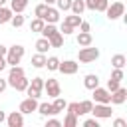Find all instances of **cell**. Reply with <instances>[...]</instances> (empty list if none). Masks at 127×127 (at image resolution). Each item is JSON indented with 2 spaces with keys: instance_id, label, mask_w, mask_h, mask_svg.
<instances>
[{
  "instance_id": "cell-21",
  "label": "cell",
  "mask_w": 127,
  "mask_h": 127,
  "mask_svg": "<svg viewBox=\"0 0 127 127\" xmlns=\"http://www.w3.org/2000/svg\"><path fill=\"white\" fill-rule=\"evenodd\" d=\"M69 10H71V14H77V16H81V12L85 10V2H83V0H71V6H69Z\"/></svg>"
},
{
  "instance_id": "cell-33",
  "label": "cell",
  "mask_w": 127,
  "mask_h": 127,
  "mask_svg": "<svg viewBox=\"0 0 127 127\" xmlns=\"http://www.w3.org/2000/svg\"><path fill=\"white\" fill-rule=\"evenodd\" d=\"M69 6H71V0H56V8L60 12H67Z\"/></svg>"
},
{
  "instance_id": "cell-18",
  "label": "cell",
  "mask_w": 127,
  "mask_h": 127,
  "mask_svg": "<svg viewBox=\"0 0 127 127\" xmlns=\"http://www.w3.org/2000/svg\"><path fill=\"white\" fill-rule=\"evenodd\" d=\"M83 85H85L87 89H93V87L99 85V77H97L95 73H87V75L83 77Z\"/></svg>"
},
{
  "instance_id": "cell-44",
  "label": "cell",
  "mask_w": 127,
  "mask_h": 127,
  "mask_svg": "<svg viewBox=\"0 0 127 127\" xmlns=\"http://www.w3.org/2000/svg\"><path fill=\"white\" fill-rule=\"evenodd\" d=\"M6 67H8V64H6V58H4V56H0V73H2Z\"/></svg>"
},
{
  "instance_id": "cell-38",
  "label": "cell",
  "mask_w": 127,
  "mask_h": 127,
  "mask_svg": "<svg viewBox=\"0 0 127 127\" xmlns=\"http://www.w3.org/2000/svg\"><path fill=\"white\" fill-rule=\"evenodd\" d=\"M46 127H62V121H60V119H56V117L52 115V117L46 121Z\"/></svg>"
},
{
  "instance_id": "cell-23",
  "label": "cell",
  "mask_w": 127,
  "mask_h": 127,
  "mask_svg": "<svg viewBox=\"0 0 127 127\" xmlns=\"http://www.w3.org/2000/svg\"><path fill=\"white\" fill-rule=\"evenodd\" d=\"M79 22H81V16H77V14L64 16V24H67V26H71V28H77V26H79Z\"/></svg>"
},
{
  "instance_id": "cell-36",
  "label": "cell",
  "mask_w": 127,
  "mask_h": 127,
  "mask_svg": "<svg viewBox=\"0 0 127 127\" xmlns=\"http://www.w3.org/2000/svg\"><path fill=\"white\" fill-rule=\"evenodd\" d=\"M83 127H99V119L97 117H89L83 121Z\"/></svg>"
},
{
  "instance_id": "cell-5",
  "label": "cell",
  "mask_w": 127,
  "mask_h": 127,
  "mask_svg": "<svg viewBox=\"0 0 127 127\" xmlns=\"http://www.w3.org/2000/svg\"><path fill=\"white\" fill-rule=\"evenodd\" d=\"M44 91L48 93V97H58V95H62V87H60V81L58 79H44Z\"/></svg>"
},
{
  "instance_id": "cell-17",
  "label": "cell",
  "mask_w": 127,
  "mask_h": 127,
  "mask_svg": "<svg viewBox=\"0 0 127 127\" xmlns=\"http://www.w3.org/2000/svg\"><path fill=\"white\" fill-rule=\"evenodd\" d=\"M48 42H50L52 48H62V46H64V36H62V32H60V30L54 32V34L48 38Z\"/></svg>"
},
{
  "instance_id": "cell-19",
  "label": "cell",
  "mask_w": 127,
  "mask_h": 127,
  "mask_svg": "<svg viewBox=\"0 0 127 127\" xmlns=\"http://www.w3.org/2000/svg\"><path fill=\"white\" fill-rule=\"evenodd\" d=\"M32 65H34L36 69H42V67L46 65V54H40V52L34 54V56H32Z\"/></svg>"
},
{
  "instance_id": "cell-35",
  "label": "cell",
  "mask_w": 127,
  "mask_h": 127,
  "mask_svg": "<svg viewBox=\"0 0 127 127\" xmlns=\"http://www.w3.org/2000/svg\"><path fill=\"white\" fill-rule=\"evenodd\" d=\"M46 8H48V4H44V2H42V4H38V6L34 8L36 18H42V16H44V12H46Z\"/></svg>"
},
{
  "instance_id": "cell-30",
  "label": "cell",
  "mask_w": 127,
  "mask_h": 127,
  "mask_svg": "<svg viewBox=\"0 0 127 127\" xmlns=\"http://www.w3.org/2000/svg\"><path fill=\"white\" fill-rule=\"evenodd\" d=\"M44 24H46V22H44L42 18H34V20L30 22V30H32V32H36V34H40V32H42V28H44Z\"/></svg>"
},
{
  "instance_id": "cell-27",
  "label": "cell",
  "mask_w": 127,
  "mask_h": 127,
  "mask_svg": "<svg viewBox=\"0 0 127 127\" xmlns=\"http://www.w3.org/2000/svg\"><path fill=\"white\" fill-rule=\"evenodd\" d=\"M58 65H60V58H56V56L46 58V65L44 67H48L50 71H58Z\"/></svg>"
},
{
  "instance_id": "cell-42",
  "label": "cell",
  "mask_w": 127,
  "mask_h": 127,
  "mask_svg": "<svg viewBox=\"0 0 127 127\" xmlns=\"http://www.w3.org/2000/svg\"><path fill=\"white\" fill-rule=\"evenodd\" d=\"M26 93H28V97H34V99H40V97H42V93H38V91L30 89V87H26Z\"/></svg>"
},
{
  "instance_id": "cell-6",
  "label": "cell",
  "mask_w": 127,
  "mask_h": 127,
  "mask_svg": "<svg viewBox=\"0 0 127 127\" xmlns=\"http://www.w3.org/2000/svg\"><path fill=\"white\" fill-rule=\"evenodd\" d=\"M77 69H79V64L73 60H64L58 65V71H62L64 75H73V73H77Z\"/></svg>"
},
{
  "instance_id": "cell-29",
  "label": "cell",
  "mask_w": 127,
  "mask_h": 127,
  "mask_svg": "<svg viewBox=\"0 0 127 127\" xmlns=\"http://www.w3.org/2000/svg\"><path fill=\"white\" fill-rule=\"evenodd\" d=\"M91 107H93V101H91V99L79 101V115H87V113L91 111Z\"/></svg>"
},
{
  "instance_id": "cell-31",
  "label": "cell",
  "mask_w": 127,
  "mask_h": 127,
  "mask_svg": "<svg viewBox=\"0 0 127 127\" xmlns=\"http://www.w3.org/2000/svg\"><path fill=\"white\" fill-rule=\"evenodd\" d=\"M77 125V115H73V113H67L65 117H64V123H62V127H75Z\"/></svg>"
},
{
  "instance_id": "cell-12",
  "label": "cell",
  "mask_w": 127,
  "mask_h": 127,
  "mask_svg": "<svg viewBox=\"0 0 127 127\" xmlns=\"http://www.w3.org/2000/svg\"><path fill=\"white\" fill-rule=\"evenodd\" d=\"M42 117H52V115H58V111L54 109V105L52 103H48V101H44V103H38V109H36Z\"/></svg>"
},
{
  "instance_id": "cell-8",
  "label": "cell",
  "mask_w": 127,
  "mask_h": 127,
  "mask_svg": "<svg viewBox=\"0 0 127 127\" xmlns=\"http://www.w3.org/2000/svg\"><path fill=\"white\" fill-rule=\"evenodd\" d=\"M93 91V101L95 103H109V97H111V91L107 89V87H93L91 89Z\"/></svg>"
},
{
  "instance_id": "cell-20",
  "label": "cell",
  "mask_w": 127,
  "mask_h": 127,
  "mask_svg": "<svg viewBox=\"0 0 127 127\" xmlns=\"http://www.w3.org/2000/svg\"><path fill=\"white\" fill-rule=\"evenodd\" d=\"M28 87L34 89V91H38V93H42L44 91V77H32L30 83H28Z\"/></svg>"
},
{
  "instance_id": "cell-37",
  "label": "cell",
  "mask_w": 127,
  "mask_h": 127,
  "mask_svg": "<svg viewBox=\"0 0 127 127\" xmlns=\"http://www.w3.org/2000/svg\"><path fill=\"white\" fill-rule=\"evenodd\" d=\"M119 85H121V81H117V79H111V77L107 79V89H109V91H115Z\"/></svg>"
},
{
  "instance_id": "cell-4",
  "label": "cell",
  "mask_w": 127,
  "mask_h": 127,
  "mask_svg": "<svg viewBox=\"0 0 127 127\" xmlns=\"http://www.w3.org/2000/svg\"><path fill=\"white\" fill-rule=\"evenodd\" d=\"M89 113L97 119H109L113 115V109H111V103H93Z\"/></svg>"
},
{
  "instance_id": "cell-46",
  "label": "cell",
  "mask_w": 127,
  "mask_h": 127,
  "mask_svg": "<svg viewBox=\"0 0 127 127\" xmlns=\"http://www.w3.org/2000/svg\"><path fill=\"white\" fill-rule=\"evenodd\" d=\"M6 52H8V48L4 44H0V56H6Z\"/></svg>"
},
{
  "instance_id": "cell-34",
  "label": "cell",
  "mask_w": 127,
  "mask_h": 127,
  "mask_svg": "<svg viewBox=\"0 0 127 127\" xmlns=\"http://www.w3.org/2000/svg\"><path fill=\"white\" fill-rule=\"evenodd\" d=\"M123 77H125L123 69H121V67H113V71H111V79H117V81H121Z\"/></svg>"
},
{
  "instance_id": "cell-10",
  "label": "cell",
  "mask_w": 127,
  "mask_h": 127,
  "mask_svg": "<svg viewBox=\"0 0 127 127\" xmlns=\"http://www.w3.org/2000/svg\"><path fill=\"white\" fill-rule=\"evenodd\" d=\"M42 20H44L46 24H56V22H60V10H58L56 6H48L46 12H44V16H42Z\"/></svg>"
},
{
  "instance_id": "cell-47",
  "label": "cell",
  "mask_w": 127,
  "mask_h": 127,
  "mask_svg": "<svg viewBox=\"0 0 127 127\" xmlns=\"http://www.w3.org/2000/svg\"><path fill=\"white\" fill-rule=\"evenodd\" d=\"M4 121H6V113L0 109V123H4Z\"/></svg>"
},
{
  "instance_id": "cell-26",
  "label": "cell",
  "mask_w": 127,
  "mask_h": 127,
  "mask_svg": "<svg viewBox=\"0 0 127 127\" xmlns=\"http://www.w3.org/2000/svg\"><path fill=\"white\" fill-rule=\"evenodd\" d=\"M50 48H52V46H50V42H48V38H44V36H42V38H40V40L36 42V50H38L40 54H46V52H48Z\"/></svg>"
},
{
  "instance_id": "cell-3",
  "label": "cell",
  "mask_w": 127,
  "mask_h": 127,
  "mask_svg": "<svg viewBox=\"0 0 127 127\" xmlns=\"http://www.w3.org/2000/svg\"><path fill=\"white\" fill-rule=\"evenodd\" d=\"M99 58V50L97 48H91V46H83L79 52H77V60L81 64H91Z\"/></svg>"
},
{
  "instance_id": "cell-49",
  "label": "cell",
  "mask_w": 127,
  "mask_h": 127,
  "mask_svg": "<svg viewBox=\"0 0 127 127\" xmlns=\"http://www.w3.org/2000/svg\"><path fill=\"white\" fill-rule=\"evenodd\" d=\"M6 2H8V0H0V6H6Z\"/></svg>"
},
{
  "instance_id": "cell-25",
  "label": "cell",
  "mask_w": 127,
  "mask_h": 127,
  "mask_svg": "<svg viewBox=\"0 0 127 127\" xmlns=\"http://www.w3.org/2000/svg\"><path fill=\"white\" fill-rule=\"evenodd\" d=\"M52 105H54V109H56L58 113H62V111H65V105H67V101H65L62 95H58V97H54Z\"/></svg>"
},
{
  "instance_id": "cell-45",
  "label": "cell",
  "mask_w": 127,
  "mask_h": 127,
  "mask_svg": "<svg viewBox=\"0 0 127 127\" xmlns=\"http://www.w3.org/2000/svg\"><path fill=\"white\" fill-rule=\"evenodd\" d=\"M6 87H8V81H6V79H2V77H0V93H2V91H4V89H6Z\"/></svg>"
},
{
  "instance_id": "cell-22",
  "label": "cell",
  "mask_w": 127,
  "mask_h": 127,
  "mask_svg": "<svg viewBox=\"0 0 127 127\" xmlns=\"http://www.w3.org/2000/svg\"><path fill=\"white\" fill-rule=\"evenodd\" d=\"M12 14H14V12H12L8 6H0V26H2V24H8L10 18H12Z\"/></svg>"
},
{
  "instance_id": "cell-1",
  "label": "cell",
  "mask_w": 127,
  "mask_h": 127,
  "mask_svg": "<svg viewBox=\"0 0 127 127\" xmlns=\"http://www.w3.org/2000/svg\"><path fill=\"white\" fill-rule=\"evenodd\" d=\"M24 54H26V48H24V46H20V44L10 46L8 52H6V56H4V58H6V64H8V65H18V64L22 62Z\"/></svg>"
},
{
  "instance_id": "cell-2",
  "label": "cell",
  "mask_w": 127,
  "mask_h": 127,
  "mask_svg": "<svg viewBox=\"0 0 127 127\" xmlns=\"http://www.w3.org/2000/svg\"><path fill=\"white\" fill-rule=\"evenodd\" d=\"M105 16H107V20H117V18H121V16H125V4L121 2V0H117V2H113V4H107V8H105Z\"/></svg>"
},
{
  "instance_id": "cell-15",
  "label": "cell",
  "mask_w": 127,
  "mask_h": 127,
  "mask_svg": "<svg viewBox=\"0 0 127 127\" xmlns=\"http://www.w3.org/2000/svg\"><path fill=\"white\" fill-rule=\"evenodd\" d=\"M28 83H30V79H28L26 75H22V77H18V79H14V81H10L8 85H10V87H14L16 91H26V87H28Z\"/></svg>"
},
{
  "instance_id": "cell-48",
  "label": "cell",
  "mask_w": 127,
  "mask_h": 127,
  "mask_svg": "<svg viewBox=\"0 0 127 127\" xmlns=\"http://www.w3.org/2000/svg\"><path fill=\"white\" fill-rule=\"evenodd\" d=\"M44 4H48V6H54V4H56V0H44Z\"/></svg>"
},
{
  "instance_id": "cell-13",
  "label": "cell",
  "mask_w": 127,
  "mask_h": 127,
  "mask_svg": "<svg viewBox=\"0 0 127 127\" xmlns=\"http://www.w3.org/2000/svg\"><path fill=\"white\" fill-rule=\"evenodd\" d=\"M22 75H26V71H24L22 65H10V71H8L6 81L10 83V81H14V79H18V77H22Z\"/></svg>"
},
{
  "instance_id": "cell-28",
  "label": "cell",
  "mask_w": 127,
  "mask_h": 127,
  "mask_svg": "<svg viewBox=\"0 0 127 127\" xmlns=\"http://www.w3.org/2000/svg\"><path fill=\"white\" fill-rule=\"evenodd\" d=\"M10 24H12L14 28H22V26L26 24V18H24V14H12V18H10Z\"/></svg>"
},
{
  "instance_id": "cell-39",
  "label": "cell",
  "mask_w": 127,
  "mask_h": 127,
  "mask_svg": "<svg viewBox=\"0 0 127 127\" xmlns=\"http://www.w3.org/2000/svg\"><path fill=\"white\" fill-rule=\"evenodd\" d=\"M73 30H75V28H71V26H67V24H62V28H60L62 36H69V34H73Z\"/></svg>"
},
{
  "instance_id": "cell-40",
  "label": "cell",
  "mask_w": 127,
  "mask_h": 127,
  "mask_svg": "<svg viewBox=\"0 0 127 127\" xmlns=\"http://www.w3.org/2000/svg\"><path fill=\"white\" fill-rule=\"evenodd\" d=\"M77 28H79V32H91V24H89V22H85V20H81Z\"/></svg>"
},
{
  "instance_id": "cell-43",
  "label": "cell",
  "mask_w": 127,
  "mask_h": 127,
  "mask_svg": "<svg viewBox=\"0 0 127 127\" xmlns=\"http://www.w3.org/2000/svg\"><path fill=\"white\" fill-rule=\"evenodd\" d=\"M113 127H127V121L125 119H115L113 121Z\"/></svg>"
},
{
  "instance_id": "cell-24",
  "label": "cell",
  "mask_w": 127,
  "mask_h": 127,
  "mask_svg": "<svg viewBox=\"0 0 127 127\" xmlns=\"http://www.w3.org/2000/svg\"><path fill=\"white\" fill-rule=\"evenodd\" d=\"M125 64H127V58H125L123 54H115V56L111 58V65H113V67H121V69H123Z\"/></svg>"
},
{
  "instance_id": "cell-41",
  "label": "cell",
  "mask_w": 127,
  "mask_h": 127,
  "mask_svg": "<svg viewBox=\"0 0 127 127\" xmlns=\"http://www.w3.org/2000/svg\"><path fill=\"white\" fill-rule=\"evenodd\" d=\"M107 4H109V0H99V2H97V6H95V12H105Z\"/></svg>"
},
{
  "instance_id": "cell-14",
  "label": "cell",
  "mask_w": 127,
  "mask_h": 127,
  "mask_svg": "<svg viewBox=\"0 0 127 127\" xmlns=\"http://www.w3.org/2000/svg\"><path fill=\"white\" fill-rule=\"evenodd\" d=\"M30 0H10V10L14 14H24V10L28 8Z\"/></svg>"
},
{
  "instance_id": "cell-11",
  "label": "cell",
  "mask_w": 127,
  "mask_h": 127,
  "mask_svg": "<svg viewBox=\"0 0 127 127\" xmlns=\"http://www.w3.org/2000/svg\"><path fill=\"white\" fill-rule=\"evenodd\" d=\"M6 125L8 127H22L24 125V113L22 111H12L10 115H6Z\"/></svg>"
},
{
  "instance_id": "cell-16",
  "label": "cell",
  "mask_w": 127,
  "mask_h": 127,
  "mask_svg": "<svg viewBox=\"0 0 127 127\" xmlns=\"http://www.w3.org/2000/svg\"><path fill=\"white\" fill-rule=\"evenodd\" d=\"M75 40H77V46H81V48L93 44V36H91V32H79Z\"/></svg>"
},
{
  "instance_id": "cell-7",
  "label": "cell",
  "mask_w": 127,
  "mask_h": 127,
  "mask_svg": "<svg viewBox=\"0 0 127 127\" xmlns=\"http://www.w3.org/2000/svg\"><path fill=\"white\" fill-rule=\"evenodd\" d=\"M125 101H127V89L123 85H119L115 91H111V97H109L111 105H123Z\"/></svg>"
},
{
  "instance_id": "cell-32",
  "label": "cell",
  "mask_w": 127,
  "mask_h": 127,
  "mask_svg": "<svg viewBox=\"0 0 127 127\" xmlns=\"http://www.w3.org/2000/svg\"><path fill=\"white\" fill-rule=\"evenodd\" d=\"M65 111H67V113H73V115L79 117V101H71V103H67V105H65Z\"/></svg>"
},
{
  "instance_id": "cell-9",
  "label": "cell",
  "mask_w": 127,
  "mask_h": 127,
  "mask_svg": "<svg viewBox=\"0 0 127 127\" xmlns=\"http://www.w3.org/2000/svg\"><path fill=\"white\" fill-rule=\"evenodd\" d=\"M36 109H38V99H34V97H26V99H22L20 105H18V111H22L24 115H26V113H32V111H36Z\"/></svg>"
}]
</instances>
